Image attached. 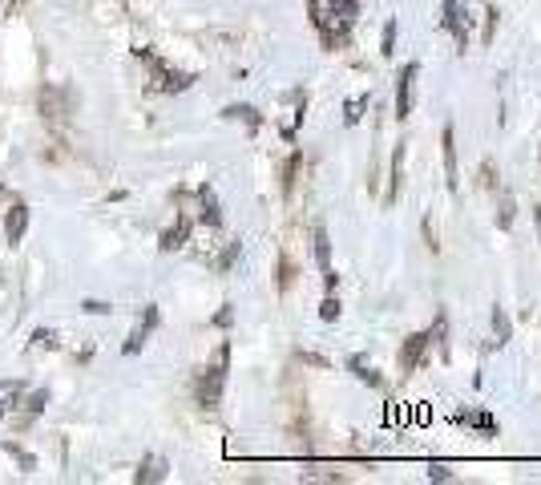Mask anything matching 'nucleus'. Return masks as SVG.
<instances>
[{"mask_svg": "<svg viewBox=\"0 0 541 485\" xmlns=\"http://www.w3.org/2000/svg\"><path fill=\"white\" fill-rule=\"evenodd\" d=\"M311 17H315V29L323 33V41H344L360 17V5L356 0H311Z\"/></svg>", "mask_w": 541, "mask_h": 485, "instance_id": "obj_1", "label": "nucleus"}, {"mask_svg": "<svg viewBox=\"0 0 541 485\" xmlns=\"http://www.w3.org/2000/svg\"><path fill=\"white\" fill-rule=\"evenodd\" d=\"M416 73H420V65L408 61V65L400 69V77H396V118H400V122L412 114V81H416Z\"/></svg>", "mask_w": 541, "mask_h": 485, "instance_id": "obj_2", "label": "nucleus"}, {"mask_svg": "<svg viewBox=\"0 0 541 485\" xmlns=\"http://www.w3.org/2000/svg\"><path fill=\"white\" fill-rule=\"evenodd\" d=\"M445 29L457 37V45L465 53V45H469V13H465L461 0H445Z\"/></svg>", "mask_w": 541, "mask_h": 485, "instance_id": "obj_3", "label": "nucleus"}, {"mask_svg": "<svg viewBox=\"0 0 541 485\" xmlns=\"http://www.w3.org/2000/svg\"><path fill=\"white\" fill-rule=\"evenodd\" d=\"M315 259H319V271H323V283L336 287V271H332V239L323 227H315Z\"/></svg>", "mask_w": 541, "mask_h": 485, "instance_id": "obj_4", "label": "nucleus"}, {"mask_svg": "<svg viewBox=\"0 0 541 485\" xmlns=\"http://www.w3.org/2000/svg\"><path fill=\"white\" fill-rule=\"evenodd\" d=\"M223 376H227V372H223V364H219V368H210V376L198 384V397H202V405H206V409H214V405H219V393H223Z\"/></svg>", "mask_w": 541, "mask_h": 485, "instance_id": "obj_5", "label": "nucleus"}, {"mask_svg": "<svg viewBox=\"0 0 541 485\" xmlns=\"http://www.w3.org/2000/svg\"><path fill=\"white\" fill-rule=\"evenodd\" d=\"M445 174H449V190H461V170H457V138L453 126H445Z\"/></svg>", "mask_w": 541, "mask_h": 485, "instance_id": "obj_6", "label": "nucleus"}, {"mask_svg": "<svg viewBox=\"0 0 541 485\" xmlns=\"http://www.w3.org/2000/svg\"><path fill=\"white\" fill-rule=\"evenodd\" d=\"M428 340H432L428 332H416V336H408V344H404V356H400V368H404V372H412V368H416V360H420V352L428 348Z\"/></svg>", "mask_w": 541, "mask_h": 485, "instance_id": "obj_7", "label": "nucleus"}, {"mask_svg": "<svg viewBox=\"0 0 541 485\" xmlns=\"http://www.w3.org/2000/svg\"><path fill=\"white\" fill-rule=\"evenodd\" d=\"M457 421H461V425H473V429H481V433H497V421H493L489 413H457Z\"/></svg>", "mask_w": 541, "mask_h": 485, "instance_id": "obj_8", "label": "nucleus"}, {"mask_svg": "<svg viewBox=\"0 0 541 485\" xmlns=\"http://www.w3.org/2000/svg\"><path fill=\"white\" fill-rule=\"evenodd\" d=\"M352 368H356V376H360V380H368L372 388H380V384H384V380L376 376V368H372V364H368L364 356H352Z\"/></svg>", "mask_w": 541, "mask_h": 485, "instance_id": "obj_9", "label": "nucleus"}, {"mask_svg": "<svg viewBox=\"0 0 541 485\" xmlns=\"http://www.w3.org/2000/svg\"><path fill=\"white\" fill-rule=\"evenodd\" d=\"M493 332H497V348L509 344V316H505V308H493Z\"/></svg>", "mask_w": 541, "mask_h": 485, "instance_id": "obj_10", "label": "nucleus"}, {"mask_svg": "<svg viewBox=\"0 0 541 485\" xmlns=\"http://www.w3.org/2000/svg\"><path fill=\"white\" fill-rule=\"evenodd\" d=\"M21 231H25V207H13V215H9V239L21 243Z\"/></svg>", "mask_w": 541, "mask_h": 485, "instance_id": "obj_11", "label": "nucleus"}, {"mask_svg": "<svg viewBox=\"0 0 541 485\" xmlns=\"http://www.w3.org/2000/svg\"><path fill=\"white\" fill-rule=\"evenodd\" d=\"M497 227L509 231L513 227V199H501V215H497Z\"/></svg>", "mask_w": 541, "mask_h": 485, "instance_id": "obj_12", "label": "nucleus"}, {"mask_svg": "<svg viewBox=\"0 0 541 485\" xmlns=\"http://www.w3.org/2000/svg\"><path fill=\"white\" fill-rule=\"evenodd\" d=\"M392 53H396V21L384 25V57H392Z\"/></svg>", "mask_w": 541, "mask_h": 485, "instance_id": "obj_13", "label": "nucleus"}, {"mask_svg": "<svg viewBox=\"0 0 541 485\" xmlns=\"http://www.w3.org/2000/svg\"><path fill=\"white\" fill-rule=\"evenodd\" d=\"M319 316H323V320H340V300L328 296V300H323V308H319Z\"/></svg>", "mask_w": 541, "mask_h": 485, "instance_id": "obj_14", "label": "nucleus"}, {"mask_svg": "<svg viewBox=\"0 0 541 485\" xmlns=\"http://www.w3.org/2000/svg\"><path fill=\"white\" fill-rule=\"evenodd\" d=\"M364 106H368V97H356V102L348 106V126H356V122H360V110H364Z\"/></svg>", "mask_w": 541, "mask_h": 485, "instance_id": "obj_15", "label": "nucleus"}, {"mask_svg": "<svg viewBox=\"0 0 541 485\" xmlns=\"http://www.w3.org/2000/svg\"><path fill=\"white\" fill-rule=\"evenodd\" d=\"M17 393H21V388H17V384H5V388H0V409H9V401H13Z\"/></svg>", "mask_w": 541, "mask_h": 485, "instance_id": "obj_16", "label": "nucleus"}, {"mask_svg": "<svg viewBox=\"0 0 541 485\" xmlns=\"http://www.w3.org/2000/svg\"><path fill=\"white\" fill-rule=\"evenodd\" d=\"M428 477H432V481H453V473H449L445 465H432V469H428Z\"/></svg>", "mask_w": 541, "mask_h": 485, "instance_id": "obj_17", "label": "nucleus"}, {"mask_svg": "<svg viewBox=\"0 0 541 485\" xmlns=\"http://www.w3.org/2000/svg\"><path fill=\"white\" fill-rule=\"evenodd\" d=\"M533 223H537V235H541V207H533Z\"/></svg>", "mask_w": 541, "mask_h": 485, "instance_id": "obj_18", "label": "nucleus"}]
</instances>
